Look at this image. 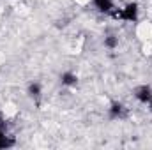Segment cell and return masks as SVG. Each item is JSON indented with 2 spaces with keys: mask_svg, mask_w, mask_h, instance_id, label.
I'll list each match as a JSON object with an SVG mask.
<instances>
[{
  "mask_svg": "<svg viewBox=\"0 0 152 150\" xmlns=\"http://www.w3.org/2000/svg\"><path fill=\"white\" fill-rule=\"evenodd\" d=\"M113 16L118 18V20H122V21H136L138 20V4H134V2L127 4L120 11H115Z\"/></svg>",
  "mask_w": 152,
  "mask_h": 150,
  "instance_id": "obj_1",
  "label": "cell"
},
{
  "mask_svg": "<svg viewBox=\"0 0 152 150\" xmlns=\"http://www.w3.org/2000/svg\"><path fill=\"white\" fill-rule=\"evenodd\" d=\"M134 97H136L140 103L147 104L152 97V88L149 85H140V87H136V88H134Z\"/></svg>",
  "mask_w": 152,
  "mask_h": 150,
  "instance_id": "obj_2",
  "label": "cell"
},
{
  "mask_svg": "<svg viewBox=\"0 0 152 150\" xmlns=\"http://www.w3.org/2000/svg\"><path fill=\"white\" fill-rule=\"evenodd\" d=\"M110 117L115 118V120H122V118L127 117V108L124 104H120V103H113L110 106Z\"/></svg>",
  "mask_w": 152,
  "mask_h": 150,
  "instance_id": "obj_3",
  "label": "cell"
},
{
  "mask_svg": "<svg viewBox=\"0 0 152 150\" xmlns=\"http://www.w3.org/2000/svg\"><path fill=\"white\" fill-rule=\"evenodd\" d=\"M92 2H94L96 9L101 11V12H112L115 7L113 0H92Z\"/></svg>",
  "mask_w": 152,
  "mask_h": 150,
  "instance_id": "obj_4",
  "label": "cell"
},
{
  "mask_svg": "<svg viewBox=\"0 0 152 150\" xmlns=\"http://www.w3.org/2000/svg\"><path fill=\"white\" fill-rule=\"evenodd\" d=\"M60 79H62V85H66V87H73V85L78 83V76L75 73H71V71L64 73V74L60 76Z\"/></svg>",
  "mask_w": 152,
  "mask_h": 150,
  "instance_id": "obj_5",
  "label": "cell"
},
{
  "mask_svg": "<svg viewBox=\"0 0 152 150\" xmlns=\"http://www.w3.org/2000/svg\"><path fill=\"white\" fill-rule=\"evenodd\" d=\"M11 145H14V141L9 140V136H7L5 131H4V125H0V149H7V147H11Z\"/></svg>",
  "mask_w": 152,
  "mask_h": 150,
  "instance_id": "obj_6",
  "label": "cell"
},
{
  "mask_svg": "<svg viewBox=\"0 0 152 150\" xmlns=\"http://www.w3.org/2000/svg\"><path fill=\"white\" fill-rule=\"evenodd\" d=\"M104 46L110 48V50H115V48L118 46V37H117V36H108V37H104Z\"/></svg>",
  "mask_w": 152,
  "mask_h": 150,
  "instance_id": "obj_7",
  "label": "cell"
},
{
  "mask_svg": "<svg viewBox=\"0 0 152 150\" xmlns=\"http://www.w3.org/2000/svg\"><path fill=\"white\" fill-rule=\"evenodd\" d=\"M28 94H30L32 97H39V94H41V87H39L37 83H32V85L28 87Z\"/></svg>",
  "mask_w": 152,
  "mask_h": 150,
  "instance_id": "obj_8",
  "label": "cell"
},
{
  "mask_svg": "<svg viewBox=\"0 0 152 150\" xmlns=\"http://www.w3.org/2000/svg\"><path fill=\"white\" fill-rule=\"evenodd\" d=\"M149 110L152 111V97H151V101H149Z\"/></svg>",
  "mask_w": 152,
  "mask_h": 150,
  "instance_id": "obj_9",
  "label": "cell"
}]
</instances>
